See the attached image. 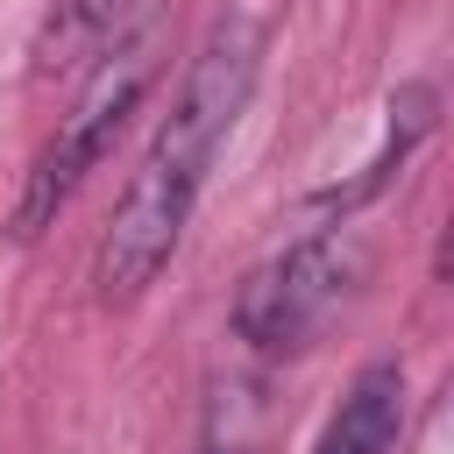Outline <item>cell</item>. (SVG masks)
I'll return each instance as SVG.
<instances>
[{
  "label": "cell",
  "mask_w": 454,
  "mask_h": 454,
  "mask_svg": "<svg viewBox=\"0 0 454 454\" xmlns=\"http://www.w3.org/2000/svg\"><path fill=\"white\" fill-rule=\"evenodd\" d=\"M156 71H163V28H156V21H135L121 43H106V50L85 64V85H78L71 106L57 114V135L43 142V156H35L28 184H21V206H14V227H21V234H43V227L71 206V192L106 163V149H114L121 128H128V114H135L142 92L156 85Z\"/></svg>",
  "instance_id": "2"
},
{
  "label": "cell",
  "mask_w": 454,
  "mask_h": 454,
  "mask_svg": "<svg viewBox=\"0 0 454 454\" xmlns=\"http://www.w3.org/2000/svg\"><path fill=\"white\" fill-rule=\"evenodd\" d=\"M369 277V241L355 227H312L291 248H277L270 262H255L234 291V333L255 355H305L333 312L355 298V284Z\"/></svg>",
  "instance_id": "3"
},
{
  "label": "cell",
  "mask_w": 454,
  "mask_h": 454,
  "mask_svg": "<svg viewBox=\"0 0 454 454\" xmlns=\"http://www.w3.org/2000/svg\"><path fill=\"white\" fill-rule=\"evenodd\" d=\"M262 50H270V28L255 14H227L206 28L199 57L184 64V78L170 92V114L156 121L142 163L128 170V184L106 213V234L92 255V284L106 305H135L163 277V262L177 255L192 206L206 192V170H213L220 142L234 135L241 106L262 78Z\"/></svg>",
  "instance_id": "1"
},
{
  "label": "cell",
  "mask_w": 454,
  "mask_h": 454,
  "mask_svg": "<svg viewBox=\"0 0 454 454\" xmlns=\"http://www.w3.org/2000/svg\"><path fill=\"white\" fill-rule=\"evenodd\" d=\"M149 0H57L50 28H43V71L57 64H92L106 43H121L142 21Z\"/></svg>",
  "instance_id": "5"
},
{
  "label": "cell",
  "mask_w": 454,
  "mask_h": 454,
  "mask_svg": "<svg viewBox=\"0 0 454 454\" xmlns=\"http://www.w3.org/2000/svg\"><path fill=\"white\" fill-rule=\"evenodd\" d=\"M397 433H404V369L397 362H369L348 383V397L326 411L312 454H390Z\"/></svg>",
  "instance_id": "4"
}]
</instances>
